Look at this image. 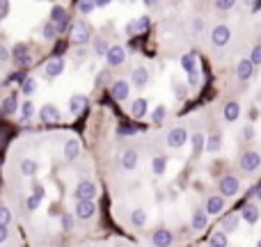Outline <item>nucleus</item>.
Segmentation results:
<instances>
[{
	"mask_svg": "<svg viewBox=\"0 0 261 247\" xmlns=\"http://www.w3.org/2000/svg\"><path fill=\"white\" fill-rule=\"evenodd\" d=\"M218 190H220V197H236L241 192L239 176H234V174H224L222 179L218 181Z\"/></svg>",
	"mask_w": 261,
	"mask_h": 247,
	"instance_id": "nucleus-1",
	"label": "nucleus"
},
{
	"mask_svg": "<svg viewBox=\"0 0 261 247\" xmlns=\"http://www.w3.org/2000/svg\"><path fill=\"white\" fill-rule=\"evenodd\" d=\"M97 195H99V188H97V183L90 181V179L80 181L74 190V197L78 199V202H94V197Z\"/></svg>",
	"mask_w": 261,
	"mask_h": 247,
	"instance_id": "nucleus-2",
	"label": "nucleus"
},
{
	"mask_svg": "<svg viewBox=\"0 0 261 247\" xmlns=\"http://www.w3.org/2000/svg\"><path fill=\"white\" fill-rule=\"evenodd\" d=\"M239 165H241L243 172H257V170L261 167V153L259 151H254V149L243 151L241 158H239Z\"/></svg>",
	"mask_w": 261,
	"mask_h": 247,
	"instance_id": "nucleus-3",
	"label": "nucleus"
},
{
	"mask_svg": "<svg viewBox=\"0 0 261 247\" xmlns=\"http://www.w3.org/2000/svg\"><path fill=\"white\" fill-rule=\"evenodd\" d=\"M186 142H188V131L183 126H174L165 135V144H167L170 149H181Z\"/></svg>",
	"mask_w": 261,
	"mask_h": 247,
	"instance_id": "nucleus-4",
	"label": "nucleus"
},
{
	"mask_svg": "<svg viewBox=\"0 0 261 247\" xmlns=\"http://www.w3.org/2000/svg\"><path fill=\"white\" fill-rule=\"evenodd\" d=\"M229 39H231V30H229V25H224V23H220V25H216V28L211 30V44L216 46V48L227 46Z\"/></svg>",
	"mask_w": 261,
	"mask_h": 247,
	"instance_id": "nucleus-5",
	"label": "nucleus"
},
{
	"mask_svg": "<svg viewBox=\"0 0 261 247\" xmlns=\"http://www.w3.org/2000/svg\"><path fill=\"white\" fill-rule=\"evenodd\" d=\"M124 60H126V48L120 46V44L110 46L108 53H105V62H108V67H121Z\"/></svg>",
	"mask_w": 261,
	"mask_h": 247,
	"instance_id": "nucleus-6",
	"label": "nucleus"
},
{
	"mask_svg": "<svg viewBox=\"0 0 261 247\" xmlns=\"http://www.w3.org/2000/svg\"><path fill=\"white\" fill-rule=\"evenodd\" d=\"M90 39H92L90 25H85V23H78V25H74V30H71V44L82 46V44H87Z\"/></svg>",
	"mask_w": 261,
	"mask_h": 247,
	"instance_id": "nucleus-7",
	"label": "nucleus"
},
{
	"mask_svg": "<svg viewBox=\"0 0 261 247\" xmlns=\"http://www.w3.org/2000/svg\"><path fill=\"white\" fill-rule=\"evenodd\" d=\"M151 243H154V247H170L174 243V233L170 229H156L151 233Z\"/></svg>",
	"mask_w": 261,
	"mask_h": 247,
	"instance_id": "nucleus-8",
	"label": "nucleus"
},
{
	"mask_svg": "<svg viewBox=\"0 0 261 247\" xmlns=\"http://www.w3.org/2000/svg\"><path fill=\"white\" fill-rule=\"evenodd\" d=\"M110 94L115 101H126L128 94H131V85H128L126 80H112Z\"/></svg>",
	"mask_w": 261,
	"mask_h": 247,
	"instance_id": "nucleus-9",
	"label": "nucleus"
},
{
	"mask_svg": "<svg viewBox=\"0 0 261 247\" xmlns=\"http://www.w3.org/2000/svg\"><path fill=\"white\" fill-rule=\"evenodd\" d=\"M181 69H183L188 76H190V74H197V71H200V60H197V53H195V51L183 53V55H181Z\"/></svg>",
	"mask_w": 261,
	"mask_h": 247,
	"instance_id": "nucleus-10",
	"label": "nucleus"
},
{
	"mask_svg": "<svg viewBox=\"0 0 261 247\" xmlns=\"http://www.w3.org/2000/svg\"><path fill=\"white\" fill-rule=\"evenodd\" d=\"M224 210V197L220 195H211L204 204V213L206 215H218V213H222Z\"/></svg>",
	"mask_w": 261,
	"mask_h": 247,
	"instance_id": "nucleus-11",
	"label": "nucleus"
},
{
	"mask_svg": "<svg viewBox=\"0 0 261 247\" xmlns=\"http://www.w3.org/2000/svg\"><path fill=\"white\" fill-rule=\"evenodd\" d=\"M252 74H254V64L250 62V57H245V60H241L239 64H236V78H239L241 82H247L252 78Z\"/></svg>",
	"mask_w": 261,
	"mask_h": 247,
	"instance_id": "nucleus-12",
	"label": "nucleus"
},
{
	"mask_svg": "<svg viewBox=\"0 0 261 247\" xmlns=\"http://www.w3.org/2000/svg\"><path fill=\"white\" fill-rule=\"evenodd\" d=\"M74 213H76V217H78V220H90V217L97 213V204H94V202H78V204H76Z\"/></svg>",
	"mask_w": 261,
	"mask_h": 247,
	"instance_id": "nucleus-13",
	"label": "nucleus"
},
{
	"mask_svg": "<svg viewBox=\"0 0 261 247\" xmlns=\"http://www.w3.org/2000/svg\"><path fill=\"white\" fill-rule=\"evenodd\" d=\"M209 227V215L204 213V209L195 210L193 215H190V229L193 231H201V229H206Z\"/></svg>",
	"mask_w": 261,
	"mask_h": 247,
	"instance_id": "nucleus-14",
	"label": "nucleus"
},
{
	"mask_svg": "<svg viewBox=\"0 0 261 247\" xmlns=\"http://www.w3.org/2000/svg\"><path fill=\"white\" fill-rule=\"evenodd\" d=\"M12 57H14V62L16 64H19V67H23V69H28L32 64V57L30 55H28V48H25V46L23 44H19L14 48V53H12Z\"/></svg>",
	"mask_w": 261,
	"mask_h": 247,
	"instance_id": "nucleus-15",
	"label": "nucleus"
},
{
	"mask_svg": "<svg viewBox=\"0 0 261 247\" xmlns=\"http://www.w3.org/2000/svg\"><path fill=\"white\" fill-rule=\"evenodd\" d=\"M149 30V19L147 16H140V19H135L126 25V32L128 35H144V32Z\"/></svg>",
	"mask_w": 261,
	"mask_h": 247,
	"instance_id": "nucleus-16",
	"label": "nucleus"
},
{
	"mask_svg": "<svg viewBox=\"0 0 261 247\" xmlns=\"http://www.w3.org/2000/svg\"><path fill=\"white\" fill-rule=\"evenodd\" d=\"M259 206L257 204H245L243 209H241V220H245L247 225H254V222H259Z\"/></svg>",
	"mask_w": 261,
	"mask_h": 247,
	"instance_id": "nucleus-17",
	"label": "nucleus"
},
{
	"mask_svg": "<svg viewBox=\"0 0 261 247\" xmlns=\"http://www.w3.org/2000/svg\"><path fill=\"white\" fill-rule=\"evenodd\" d=\"M44 71L48 78H58V76L64 71V60H62V57H51V60L46 62Z\"/></svg>",
	"mask_w": 261,
	"mask_h": 247,
	"instance_id": "nucleus-18",
	"label": "nucleus"
},
{
	"mask_svg": "<svg viewBox=\"0 0 261 247\" xmlns=\"http://www.w3.org/2000/svg\"><path fill=\"white\" fill-rule=\"evenodd\" d=\"M222 117H224V121H236L241 117V103L239 101H227L224 103V108H222Z\"/></svg>",
	"mask_w": 261,
	"mask_h": 247,
	"instance_id": "nucleus-19",
	"label": "nucleus"
},
{
	"mask_svg": "<svg viewBox=\"0 0 261 247\" xmlns=\"http://www.w3.org/2000/svg\"><path fill=\"white\" fill-rule=\"evenodd\" d=\"M131 82H133L135 87H147V82H149V69L135 67L133 74H131Z\"/></svg>",
	"mask_w": 261,
	"mask_h": 247,
	"instance_id": "nucleus-20",
	"label": "nucleus"
},
{
	"mask_svg": "<svg viewBox=\"0 0 261 247\" xmlns=\"http://www.w3.org/2000/svg\"><path fill=\"white\" fill-rule=\"evenodd\" d=\"M39 117H41V121H46V124H55V121H60V110L55 108V105L46 103L41 110H39Z\"/></svg>",
	"mask_w": 261,
	"mask_h": 247,
	"instance_id": "nucleus-21",
	"label": "nucleus"
},
{
	"mask_svg": "<svg viewBox=\"0 0 261 247\" xmlns=\"http://www.w3.org/2000/svg\"><path fill=\"white\" fill-rule=\"evenodd\" d=\"M85 105H87V96H85V94H74V96L69 98V113L80 114L82 110H85Z\"/></svg>",
	"mask_w": 261,
	"mask_h": 247,
	"instance_id": "nucleus-22",
	"label": "nucleus"
},
{
	"mask_svg": "<svg viewBox=\"0 0 261 247\" xmlns=\"http://www.w3.org/2000/svg\"><path fill=\"white\" fill-rule=\"evenodd\" d=\"M190 149H193V156H200L201 151H204V144H206V137H204V133H200V131H195L190 137Z\"/></svg>",
	"mask_w": 261,
	"mask_h": 247,
	"instance_id": "nucleus-23",
	"label": "nucleus"
},
{
	"mask_svg": "<svg viewBox=\"0 0 261 247\" xmlns=\"http://www.w3.org/2000/svg\"><path fill=\"white\" fill-rule=\"evenodd\" d=\"M140 163V156H138V151L135 149H126L124 151V156H121V167L124 170H135Z\"/></svg>",
	"mask_w": 261,
	"mask_h": 247,
	"instance_id": "nucleus-24",
	"label": "nucleus"
},
{
	"mask_svg": "<svg viewBox=\"0 0 261 247\" xmlns=\"http://www.w3.org/2000/svg\"><path fill=\"white\" fill-rule=\"evenodd\" d=\"M80 156V142L78 140H67V144H64V158L67 160H76V158Z\"/></svg>",
	"mask_w": 261,
	"mask_h": 247,
	"instance_id": "nucleus-25",
	"label": "nucleus"
},
{
	"mask_svg": "<svg viewBox=\"0 0 261 247\" xmlns=\"http://www.w3.org/2000/svg\"><path fill=\"white\" fill-rule=\"evenodd\" d=\"M239 222H241V215H239V213H227V215L222 217V229L227 233L236 231V229H239Z\"/></svg>",
	"mask_w": 261,
	"mask_h": 247,
	"instance_id": "nucleus-26",
	"label": "nucleus"
},
{
	"mask_svg": "<svg viewBox=\"0 0 261 247\" xmlns=\"http://www.w3.org/2000/svg\"><path fill=\"white\" fill-rule=\"evenodd\" d=\"M131 114H133V119H142L147 114V101L144 98H135L133 105H131Z\"/></svg>",
	"mask_w": 261,
	"mask_h": 247,
	"instance_id": "nucleus-27",
	"label": "nucleus"
},
{
	"mask_svg": "<svg viewBox=\"0 0 261 247\" xmlns=\"http://www.w3.org/2000/svg\"><path fill=\"white\" fill-rule=\"evenodd\" d=\"M220 149H222V137L220 135H211L206 140V144H204V151L206 153H218Z\"/></svg>",
	"mask_w": 261,
	"mask_h": 247,
	"instance_id": "nucleus-28",
	"label": "nucleus"
},
{
	"mask_svg": "<svg viewBox=\"0 0 261 247\" xmlns=\"http://www.w3.org/2000/svg\"><path fill=\"white\" fill-rule=\"evenodd\" d=\"M151 170H154V174H156V176H163L165 170H167V158H165V156H156L154 160H151Z\"/></svg>",
	"mask_w": 261,
	"mask_h": 247,
	"instance_id": "nucleus-29",
	"label": "nucleus"
},
{
	"mask_svg": "<svg viewBox=\"0 0 261 247\" xmlns=\"http://www.w3.org/2000/svg\"><path fill=\"white\" fill-rule=\"evenodd\" d=\"M37 170H39V163L37 160H32V158H25V160L21 163V172L25 174V176H35Z\"/></svg>",
	"mask_w": 261,
	"mask_h": 247,
	"instance_id": "nucleus-30",
	"label": "nucleus"
},
{
	"mask_svg": "<svg viewBox=\"0 0 261 247\" xmlns=\"http://www.w3.org/2000/svg\"><path fill=\"white\" fill-rule=\"evenodd\" d=\"M209 247H227V233L224 231H213L209 236Z\"/></svg>",
	"mask_w": 261,
	"mask_h": 247,
	"instance_id": "nucleus-31",
	"label": "nucleus"
},
{
	"mask_svg": "<svg viewBox=\"0 0 261 247\" xmlns=\"http://www.w3.org/2000/svg\"><path fill=\"white\" fill-rule=\"evenodd\" d=\"M131 225L133 227H144L147 225V210L144 209H135L131 213Z\"/></svg>",
	"mask_w": 261,
	"mask_h": 247,
	"instance_id": "nucleus-32",
	"label": "nucleus"
},
{
	"mask_svg": "<svg viewBox=\"0 0 261 247\" xmlns=\"http://www.w3.org/2000/svg\"><path fill=\"white\" fill-rule=\"evenodd\" d=\"M64 21H69V19H67V12H64L60 5H55V7L51 9V23H55V25H62Z\"/></svg>",
	"mask_w": 261,
	"mask_h": 247,
	"instance_id": "nucleus-33",
	"label": "nucleus"
},
{
	"mask_svg": "<svg viewBox=\"0 0 261 247\" xmlns=\"http://www.w3.org/2000/svg\"><path fill=\"white\" fill-rule=\"evenodd\" d=\"M19 105H21V103L16 101V94H14V96H7L5 101H2V113H5V114H14L16 110H19Z\"/></svg>",
	"mask_w": 261,
	"mask_h": 247,
	"instance_id": "nucleus-34",
	"label": "nucleus"
},
{
	"mask_svg": "<svg viewBox=\"0 0 261 247\" xmlns=\"http://www.w3.org/2000/svg\"><path fill=\"white\" fill-rule=\"evenodd\" d=\"M60 225H62V231H74L76 217L71 215V213H62V217H60Z\"/></svg>",
	"mask_w": 261,
	"mask_h": 247,
	"instance_id": "nucleus-35",
	"label": "nucleus"
},
{
	"mask_svg": "<svg viewBox=\"0 0 261 247\" xmlns=\"http://www.w3.org/2000/svg\"><path fill=\"white\" fill-rule=\"evenodd\" d=\"M32 114H35V103L28 98V101H23V103H21V117H23V121H28Z\"/></svg>",
	"mask_w": 261,
	"mask_h": 247,
	"instance_id": "nucleus-36",
	"label": "nucleus"
},
{
	"mask_svg": "<svg viewBox=\"0 0 261 247\" xmlns=\"http://www.w3.org/2000/svg\"><path fill=\"white\" fill-rule=\"evenodd\" d=\"M165 114H167V108H165V105H156L154 113H151V121H154V124H163Z\"/></svg>",
	"mask_w": 261,
	"mask_h": 247,
	"instance_id": "nucleus-37",
	"label": "nucleus"
},
{
	"mask_svg": "<svg viewBox=\"0 0 261 247\" xmlns=\"http://www.w3.org/2000/svg\"><path fill=\"white\" fill-rule=\"evenodd\" d=\"M21 92L25 96H30L32 92H37V80H35V78H25V80L21 82Z\"/></svg>",
	"mask_w": 261,
	"mask_h": 247,
	"instance_id": "nucleus-38",
	"label": "nucleus"
},
{
	"mask_svg": "<svg viewBox=\"0 0 261 247\" xmlns=\"http://www.w3.org/2000/svg\"><path fill=\"white\" fill-rule=\"evenodd\" d=\"M108 48H110V46H108V41H105L103 37L94 39V53H97V55H105V53H108Z\"/></svg>",
	"mask_w": 261,
	"mask_h": 247,
	"instance_id": "nucleus-39",
	"label": "nucleus"
},
{
	"mask_svg": "<svg viewBox=\"0 0 261 247\" xmlns=\"http://www.w3.org/2000/svg\"><path fill=\"white\" fill-rule=\"evenodd\" d=\"M41 35H44V39H48V41H51V39H55V35H58V25L48 21V23L44 25V30H41Z\"/></svg>",
	"mask_w": 261,
	"mask_h": 247,
	"instance_id": "nucleus-40",
	"label": "nucleus"
},
{
	"mask_svg": "<svg viewBox=\"0 0 261 247\" xmlns=\"http://www.w3.org/2000/svg\"><path fill=\"white\" fill-rule=\"evenodd\" d=\"M172 90H174V94H177V98H186L188 96V85H183V82H172Z\"/></svg>",
	"mask_w": 261,
	"mask_h": 247,
	"instance_id": "nucleus-41",
	"label": "nucleus"
},
{
	"mask_svg": "<svg viewBox=\"0 0 261 247\" xmlns=\"http://www.w3.org/2000/svg\"><path fill=\"white\" fill-rule=\"evenodd\" d=\"M94 9H97V5H94L92 0H80V2H78V12H80V14H90Z\"/></svg>",
	"mask_w": 261,
	"mask_h": 247,
	"instance_id": "nucleus-42",
	"label": "nucleus"
},
{
	"mask_svg": "<svg viewBox=\"0 0 261 247\" xmlns=\"http://www.w3.org/2000/svg\"><path fill=\"white\" fill-rule=\"evenodd\" d=\"M250 62H252L254 67H261V44H257L252 48V55H250Z\"/></svg>",
	"mask_w": 261,
	"mask_h": 247,
	"instance_id": "nucleus-43",
	"label": "nucleus"
},
{
	"mask_svg": "<svg viewBox=\"0 0 261 247\" xmlns=\"http://www.w3.org/2000/svg\"><path fill=\"white\" fill-rule=\"evenodd\" d=\"M39 204H41V199H37L35 195H30L28 199H25V209L30 210V213H35V210L39 209Z\"/></svg>",
	"mask_w": 261,
	"mask_h": 247,
	"instance_id": "nucleus-44",
	"label": "nucleus"
},
{
	"mask_svg": "<svg viewBox=\"0 0 261 247\" xmlns=\"http://www.w3.org/2000/svg\"><path fill=\"white\" fill-rule=\"evenodd\" d=\"M9 222H12V213H9L7 206H0V225L7 227Z\"/></svg>",
	"mask_w": 261,
	"mask_h": 247,
	"instance_id": "nucleus-45",
	"label": "nucleus"
},
{
	"mask_svg": "<svg viewBox=\"0 0 261 247\" xmlns=\"http://www.w3.org/2000/svg\"><path fill=\"white\" fill-rule=\"evenodd\" d=\"M108 82H110V85H112L110 71H108V69H103V71H101V74L97 76V85H108Z\"/></svg>",
	"mask_w": 261,
	"mask_h": 247,
	"instance_id": "nucleus-46",
	"label": "nucleus"
},
{
	"mask_svg": "<svg viewBox=\"0 0 261 247\" xmlns=\"http://www.w3.org/2000/svg\"><path fill=\"white\" fill-rule=\"evenodd\" d=\"M231 7H234V0H216V9H220V12H227Z\"/></svg>",
	"mask_w": 261,
	"mask_h": 247,
	"instance_id": "nucleus-47",
	"label": "nucleus"
},
{
	"mask_svg": "<svg viewBox=\"0 0 261 247\" xmlns=\"http://www.w3.org/2000/svg\"><path fill=\"white\" fill-rule=\"evenodd\" d=\"M190 30H193V35H200V32L204 30V21H201V19H193V23H190Z\"/></svg>",
	"mask_w": 261,
	"mask_h": 247,
	"instance_id": "nucleus-48",
	"label": "nucleus"
},
{
	"mask_svg": "<svg viewBox=\"0 0 261 247\" xmlns=\"http://www.w3.org/2000/svg\"><path fill=\"white\" fill-rule=\"evenodd\" d=\"M200 80H201L200 71H197V74H190V76H188V87H197V85H200Z\"/></svg>",
	"mask_w": 261,
	"mask_h": 247,
	"instance_id": "nucleus-49",
	"label": "nucleus"
},
{
	"mask_svg": "<svg viewBox=\"0 0 261 247\" xmlns=\"http://www.w3.org/2000/svg\"><path fill=\"white\" fill-rule=\"evenodd\" d=\"M32 195L37 197V199H44V195H46L44 186H41V183H35V188H32Z\"/></svg>",
	"mask_w": 261,
	"mask_h": 247,
	"instance_id": "nucleus-50",
	"label": "nucleus"
},
{
	"mask_svg": "<svg viewBox=\"0 0 261 247\" xmlns=\"http://www.w3.org/2000/svg\"><path fill=\"white\" fill-rule=\"evenodd\" d=\"M117 133H120V135H135V133H138V128H135V126H120V128H117Z\"/></svg>",
	"mask_w": 261,
	"mask_h": 247,
	"instance_id": "nucleus-51",
	"label": "nucleus"
},
{
	"mask_svg": "<svg viewBox=\"0 0 261 247\" xmlns=\"http://www.w3.org/2000/svg\"><path fill=\"white\" fill-rule=\"evenodd\" d=\"M7 14H9V2L7 0H0V21H2Z\"/></svg>",
	"mask_w": 261,
	"mask_h": 247,
	"instance_id": "nucleus-52",
	"label": "nucleus"
},
{
	"mask_svg": "<svg viewBox=\"0 0 261 247\" xmlns=\"http://www.w3.org/2000/svg\"><path fill=\"white\" fill-rule=\"evenodd\" d=\"M9 80H14V82H23V80H25V74H23V71H14V74L9 76Z\"/></svg>",
	"mask_w": 261,
	"mask_h": 247,
	"instance_id": "nucleus-53",
	"label": "nucleus"
},
{
	"mask_svg": "<svg viewBox=\"0 0 261 247\" xmlns=\"http://www.w3.org/2000/svg\"><path fill=\"white\" fill-rule=\"evenodd\" d=\"M9 238V229L5 225H0V243H5Z\"/></svg>",
	"mask_w": 261,
	"mask_h": 247,
	"instance_id": "nucleus-54",
	"label": "nucleus"
},
{
	"mask_svg": "<svg viewBox=\"0 0 261 247\" xmlns=\"http://www.w3.org/2000/svg\"><path fill=\"white\" fill-rule=\"evenodd\" d=\"M7 57H9L7 48H5V46H0V62H7Z\"/></svg>",
	"mask_w": 261,
	"mask_h": 247,
	"instance_id": "nucleus-55",
	"label": "nucleus"
},
{
	"mask_svg": "<svg viewBox=\"0 0 261 247\" xmlns=\"http://www.w3.org/2000/svg\"><path fill=\"white\" fill-rule=\"evenodd\" d=\"M252 195H254V197H257V199H259V202H261V183H259V186H257V188H254V190H252Z\"/></svg>",
	"mask_w": 261,
	"mask_h": 247,
	"instance_id": "nucleus-56",
	"label": "nucleus"
},
{
	"mask_svg": "<svg viewBox=\"0 0 261 247\" xmlns=\"http://www.w3.org/2000/svg\"><path fill=\"white\" fill-rule=\"evenodd\" d=\"M243 135H245V137H252V135H254L252 126H247V128H245V131H243Z\"/></svg>",
	"mask_w": 261,
	"mask_h": 247,
	"instance_id": "nucleus-57",
	"label": "nucleus"
},
{
	"mask_svg": "<svg viewBox=\"0 0 261 247\" xmlns=\"http://www.w3.org/2000/svg\"><path fill=\"white\" fill-rule=\"evenodd\" d=\"M97 7H108V0H99V2H94Z\"/></svg>",
	"mask_w": 261,
	"mask_h": 247,
	"instance_id": "nucleus-58",
	"label": "nucleus"
},
{
	"mask_svg": "<svg viewBox=\"0 0 261 247\" xmlns=\"http://www.w3.org/2000/svg\"><path fill=\"white\" fill-rule=\"evenodd\" d=\"M252 9H254V12H259V9H261V2H254Z\"/></svg>",
	"mask_w": 261,
	"mask_h": 247,
	"instance_id": "nucleus-59",
	"label": "nucleus"
},
{
	"mask_svg": "<svg viewBox=\"0 0 261 247\" xmlns=\"http://www.w3.org/2000/svg\"><path fill=\"white\" fill-rule=\"evenodd\" d=\"M254 247H261V240H257V245H254Z\"/></svg>",
	"mask_w": 261,
	"mask_h": 247,
	"instance_id": "nucleus-60",
	"label": "nucleus"
}]
</instances>
